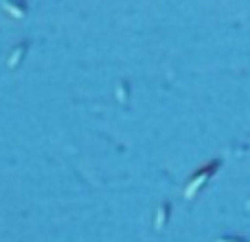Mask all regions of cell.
Listing matches in <instances>:
<instances>
[{"label":"cell","instance_id":"1","mask_svg":"<svg viewBox=\"0 0 250 242\" xmlns=\"http://www.w3.org/2000/svg\"><path fill=\"white\" fill-rule=\"evenodd\" d=\"M215 168H217V163H211L207 169H204V172L195 174V176H198V178H193V181H191L189 185H187V196H189V198L195 194V192H198L200 183H202V185H204V181H207V178H208V174H213V172H215Z\"/></svg>","mask_w":250,"mask_h":242}]
</instances>
